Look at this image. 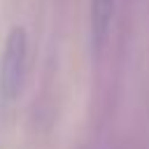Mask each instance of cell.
<instances>
[{
	"mask_svg": "<svg viewBox=\"0 0 149 149\" xmlns=\"http://www.w3.org/2000/svg\"><path fill=\"white\" fill-rule=\"evenodd\" d=\"M28 70V33L23 26H14L7 33L2 58H0V105L9 107L16 102Z\"/></svg>",
	"mask_w": 149,
	"mask_h": 149,
	"instance_id": "obj_1",
	"label": "cell"
},
{
	"mask_svg": "<svg viewBox=\"0 0 149 149\" xmlns=\"http://www.w3.org/2000/svg\"><path fill=\"white\" fill-rule=\"evenodd\" d=\"M114 16V0H91V40L93 47L100 49Z\"/></svg>",
	"mask_w": 149,
	"mask_h": 149,
	"instance_id": "obj_2",
	"label": "cell"
}]
</instances>
